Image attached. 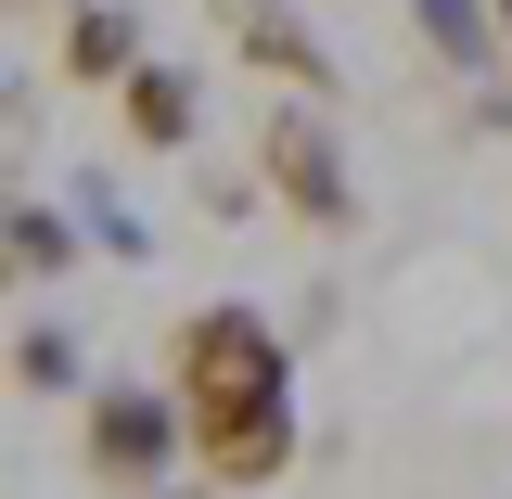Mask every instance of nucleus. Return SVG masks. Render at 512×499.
<instances>
[{
    "instance_id": "f257e3e1",
    "label": "nucleus",
    "mask_w": 512,
    "mask_h": 499,
    "mask_svg": "<svg viewBox=\"0 0 512 499\" xmlns=\"http://www.w3.org/2000/svg\"><path fill=\"white\" fill-rule=\"evenodd\" d=\"M167 397L192 423V474L218 499H256L295 474V346L269 333L256 308H192L167 333Z\"/></svg>"
},
{
    "instance_id": "f03ea898",
    "label": "nucleus",
    "mask_w": 512,
    "mask_h": 499,
    "mask_svg": "<svg viewBox=\"0 0 512 499\" xmlns=\"http://www.w3.org/2000/svg\"><path fill=\"white\" fill-rule=\"evenodd\" d=\"M256 180L308 231H359V167L333 141V103H256Z\"/></svg>"
},
{
    "instance_id": "7ed1b4c3",
    "label": "nucleus",
    "mask_w": 512,
    "mask_h": 499,
    "mask_svg": "<svg viewBox=\"0 0 512 499\" xmlns=\"http://www.w3.org/2000/svg\"><path fill=\"white\" fill-rule=\"evenodd\" d=\"M167 448H192V423H180L167 384H90V397H77V461H90L103 499H167L154 487Z\"/></svg>"
},
{
    "instance_id": "20e7f679",
    "label": "nucleus",
    "mask_w": 512,
    "mask_h": 499,
    "mask_svg": "<svg viewBox=\"0 0 512 499\" xmlns=\"http://www.w3.org/2000/svg\"><path fill=\"white\" fill-rule=\"evenodd\" d=\"M205 26H218V39H231V64H244V77H269L282 103H333V90H346V77H333V39H320L295 0H205Z\"/></svg>"
},
{
    "instance_id": "39448f33",
    "label": "nucleus",
    "mask_w": 512,
    "mask_h": 499,
    "mask_svg": "<svg viewBox=\"0 0 512 499\" xmlns=\"http://www.w3.org/2000/svg\"><path fill=\"white\" fill-rule=\"evenodd\" d=\"M141 64H154V26H141V0H90V13L52 39V77H64V90H128Z\"/></svg>"
},
{
    "instance_id": "423d86ee",
    "label": "nucleus",
    "mask_w": 512,
    "mask_h": 499,
    "mask_svg": "<svg viewBox=\"0 0 512 499\" xmlns=\"http://www.w3.org/2000/svg\"><path fill=\"white\" fill-rule=\"evenodd\" d=\"M116 128L141 141V154H192V141H205V77L154 52V64H141V77L116 90Z\"/></svg>"
},
{
    "instance_id": "0eeeda50",
    "label": "nucleus",
    "mask_w": 512,
    "mask_h": 499,
    "mask_svg": "<svg viewBox=\"0 0 512 499\" xmlns=\"http://www.w3.org/2000/svg\"><path fill=\"white\" fill-rule=\"evenodd\" d=\"M0 244H13V282L39 295V282H64V269H77L90 218H64V205H39V192H13V205H0Z\"/></svg>"
},
{
    "instance_id": "6e6552de",
    "label": "nucleus",
    "mask_w": 512,
    "mask_h": 499,
    "mask_svg": "<svg viewBox=\"0 0 512 499\" xmlns=\"http://www.w3.org/2000/svg\"><path fill=\"white\" fill-rule=\"evenodd\" d=\"M410 26H423V52L461 64V77H487V64H500V13H487V0H410Z\"/></svg>"
},
{
    "instance_id": "1a4fd4ad",
    "label": "nucleus",
    "mask_w": 512,
    "mask_h": 499,
    "mask_svg": "<svg viewBox=\"0 0 512 499\" xmlns=\"http://www.w3.org/2000/svg\"><path fill=\"white\" fill-rule=\"evenodd\" d=\"M13 384H26V397H90L77 333H64V320H26V333H13Z\"/></svg>"
},
{
    "instance_id": "9d476101",
    "label": "nucleus",
    "mask_w": 512,
    "mask_h": 499,
    "mask_svg": "<svg viewBox=\"0 0 512 499\" xmlns=\"http://www.w3.org/2000/svg\"><path fill=\"white\" fill-rule=\"evenodd\" d=\"M77 205H90V244H103V256H141V218H128L103 180H77Z\"/></svg>"
},
{
    "instance_id": "9b49d317",
    "label": "nucleus",
    "mask_w": 512,
    "mask_h": 499,
    "mask_svg": "<svg viewBox=\"0 0 512 499\" xmlns=\"http://www.w3.org/2000/svg\"><path fill=\"white\" fill-rule=\"evenodd\" d=\"M474 128H487V141H512V90H474Z\"/></svg>"
},
{
    "instance_id": "f8f14e48",
    "label": "nucleus",
    "mask_w": 512,
    "mask_h": 499,
    "mask_svg": "<svg viewBox=\"0 0 512 499\" xmlns=\"http://www.w3.org/2000/svg\"><path fill=\"white\" fill-rule=\"evenodd\" d=\"M13 13H64V26H77V13H90V0H13Z\"/></svg>"
},
{
    "instance_id": "ddd939ff",
    "label": "nucleus",
    "mask_w": 512,
    "mask_h": 499,
    "mask_svg": "<svg viewBox=\"0 0 512 499\" xmlns=\"http://www.w3.org/2000/svg\"><path fill=\"white\" fill-rule=\"evenodd\" d=\"M487 13H500V52H512V0H487Z\"/></svg>"
}]
</instances>
